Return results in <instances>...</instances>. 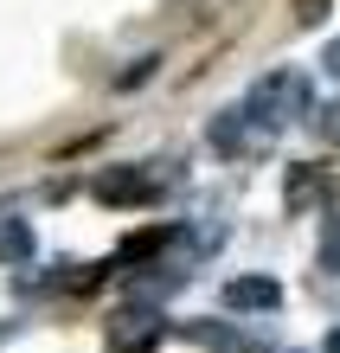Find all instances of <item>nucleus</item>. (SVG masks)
<instances>
[{"mask_svg":"<svg viewBox=\"0 0 340 353\" xmlns=\"http://www.w3.org/2000/svg\"><path fill=\"white\" fill-rule=\"evenodd\" d=\"M321 71H328V77H340V39H328V52H321Z\"/></svg>","mask_w":340,"mask_h":353,"instance_id":"obj_9","label":"nucleus"},{"mask_svg":"<svg viewBox=\"0 0 340 353\" xmlns=\"http://www.w3.org/2000/svg\"><path fill=\"white\" fill-rule=\"evenodd\" d=\"M328 353H340V327H334V334H328Z\"/></svg>","mask_w":340,"mask_h":353,"instance_id":"obj_10","label":"nucleus"},{"mask_svg":"<svg viewBox=\"0 0 340 353\" xmlns=\"http://www.w3.org/2000/svg\"><path fill=\"white\" fill-rule=\"evenodd\" d=\"M90 193H97L103 205H141V199L161 193V180L148 174V168H110V174H97Z\"/></svg>","mask_w":340,"mask_h":353,"instance_id":"obj_3","label":"nucleus"},{"mask_svg":"<svg viewBox=\"0 0 340 353\" xmlns=\"http://www.w3.org/2000/svg\"><path fill=\"white\" fill-rule=\"evenodd\" d=\"M180 334H186V341H199V347H212V353H263L250 334H238V327H225V321H186Z\"/></svg>","mask_w":340,"mask_h":353,"instance_id":"obj_5","label":"nucleus"},{"mask_svg":"<svg viewBox=\"0 0 340 353\" xmlns=\"http://www.w3.org/2000/svg\"><path fill=\"white\" fill-rule=\"evenodd\" d=\"M212 148H219L225 161H244V154H257V148H270V129L250 110H225V116H212Z\"/></svg>","mask_w":340,"mask_h":353,"instance_id":"obj_2","label":"nucleus"},{"mask_svg":"<svg viewBox=\"0 0 340 353\" xmlns=\"http://www.w3.org/2000/svg\"><path fill=\"white\" fill-rule=\"evenodd\" d=\"M314 116V135L321 141H340V103H328V110H308Z\"/></svg>","mask_w":340,"mask_h":353,"instance_id":"obj_7","label":"nucleus"},{"mask_svg":"<svg viewBox=\"0 0 340 353\" xmlns=\"http://www.w3.org/2000/svg\"><path fill=\"white\" fill-rule=\"evenodd\" d=\"M276 302H283L276 276H231L225 283V308H238V315H270Z\"/></svg>","mask_w":340,"mask_h":353,"instance_id":"obj_4","label":"nucleus"},{"mask_svg":"<svg viewBox=\"0 0 340 353\" xmlns=\"http://www.w3.org/2000/svg\"><path fill=\"white\" fill-rule=\"evenodd\" d=\"M244 110L276 135V129H289V122H302V116L314 110V90H308V77L295 71V65H283V71H263L257 84H250Z\"/></svg>","mask_w":340,"mask_h":353,"instance_id":"obj_1","label":"nucleus"},{"mask_svg":"<svg viewBox=\"0 0 340 353\" xmlns=\"http://www.w3.org/2000/svg\"><path fill=\"white\" fill-rule=\"evenodd\" d=\"M314 199V174H295L289 180V205H308Z\"/></svg>","mask_w":340,"mask_h":353,"instance_id":"obj_8","label":"nucleus"},{"mask_svg":"<svg viewBox=\"0 0 340 353\" xmlns=\"http://www.w3.org/2000/svg\"><path fill=\"white\" fill-rule=\"evenodd\" d=\"M39 238H32V219L19 212H0V263H32Z\"/></svg>","mask_w":340,"mask_h":353,"instance_id":"obj_6","label":"nucleus"}]
</instances>
